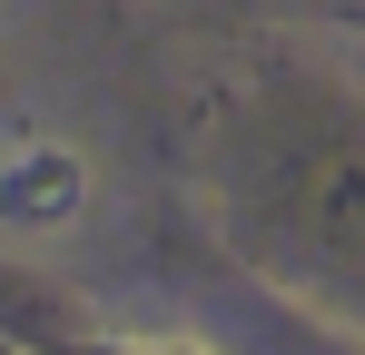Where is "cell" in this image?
Returning a JSON list of instances; mask_svg holds the SVG:
<instances>
[{"mask_svg": "<svg viewBox=\"0 0 365 355\" xmlns=\"http://www.w3.org/2000/svg\"><path fill=\"white\" fill-rule=\"evenodd\" d=\"M79 207H89V168L69 158L60 138H20V148H0V227L60 237Z\"/></svg>", "mask_w": 365, "mask_h": 355, "instance_id": "obj_1", "label": "cell"}]
</instances>
